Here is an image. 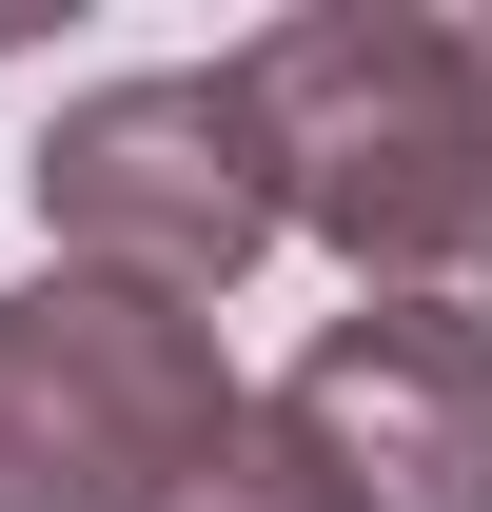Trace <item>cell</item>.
Listing matches in <instances>:
<instances>
[{
    "instance_id": "5",
    "label": "cell",
    "mask_w": 492,
    "mask_h": 512,
    "mask_svg": "<svg viewBox=\"0 0 492 512\" xmlns=\"http://www.w3.org/2000/svg\"><path fill=\"white\" fill-rule=\"evenodd\" d=\"M138 512H315V473L256 434V394H237V414H217V434H197V453H178V473H158Z\"/></svg>"
},
{
    "instance_id": "3",
    "label": "cell",
    "mask_w": 492,
    "mask_h": 512,
    "mask_svg": "<svg viewBox=\"0 0 492 512\" xmlns=\"http://www.w3.org/2000/svg\"><path fill=\"white\" fill-rule=\"evenodd\" d=\"M237 414L217 316H158L119 276H20L0 296V512H138Z\"/></svg>"
},
{
    "instance_id": "6",
    "label": "cell",
    "mask_w": 492,
    "mask_h": 512,
    "mask_svg": "<svg viewBox=\"0 0 492 512\" xmlns=\"http://www.w3.org/2000/svg\"><path fill=\"white\" fill-rule=\"evenodd\" d=\"M473 60H492V20H473Z\"/></svg>"
},
{
    "instance_id": "2",
    "label": "cell",
    "mask_w": 492,
    "mask_h": 512,
    "mask_svg": "<svg viewBox=\"0 0 492 512\" xmlns=\"http://www.w3.org/2000/svg\"><path fill=\"white\" fill-rule=\"evenodd\" d=\"M20 178H40L60 276H119V296H158V316H217L256 256H276V178H256V119H237V79H217V60L60 99Z\"/></svg>"
},
{
    "instance_id": "1",
    "label": "cell",
    "mask_w": 492,
    "mask_h": 512,
    "mask_svg": "<svg viewBox=\"0 0 492 512\" xmlns=\"http://www.w3.org/2000/svg\"><path fill=\"white\" fill-rule=\"evenodd\" d=\"M256 178H276V237L355 256V296H492V60L473 20L433 0H296L256 20L237 60Z\"/></svg>"
},
{
    "instance_id": "4",
    "label": "cell",
    "mask_w": 492,
    "mask_h": 512,
    "mask_svg": "<svg viewBox=\"0 0 492 512\" xmlns=\"http://www.w3.org/2000/svg\"><path fill=\"white\" fill-rule=\"evenodd\" d=\"M256 434L315 473V512H492V316L453 296H355L256 394Z\"/></svg>"
}]
</instances>
